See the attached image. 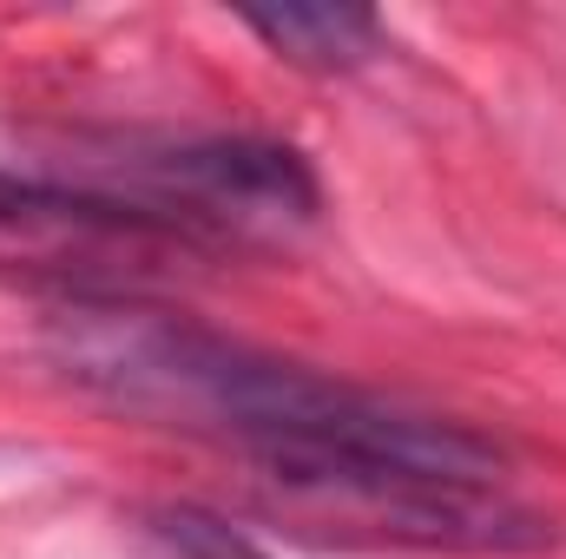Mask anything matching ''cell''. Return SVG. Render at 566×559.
<instances>
[{"mask_svg": "<svg viewBox=\"0 0 566 559\" xmlns=\"http://www.w3.org/2000/svg\"><path fill=\"white\" fill-rule=\"evenodd\" d=\"M244 27L310 73H356L382 53V20L369 7H244Z\"/></svg>", "mask_w": 566, "mask_h": 559, "instance_id": "cell-5", "label": "cell"}, {"mask_svg": "<svg viewBox=\"0 0 566 559\" xmlns=\"http://www.w3.org/2000/svg\"><path fill=\"white\" fill-rule=\"evenodd\" d=\"M198 264H211V251L145 211L0 171V277L73 303H145Z\"/></svg>", "mask_w": 566, "mask_h": 559, "instance_id": "cell-4", "label": "cell"}, {"mask_svg": "<svg viewBox=\"0 0 566 559\" xmlns=\"http://www.w3.org/2000/svg\"><path fill=\"white\" fill-rule=\"evenodd\" d=\"M264 514L343 547H422V553H527L547 540V520L507 487L448 481L416 467L369 461H296L264 467Z\"/></svg>", "mask_w": 566, "mask_h": 559, "instance_id": "cell-3", "label": "cell"}, {"mask_svg": "<svg viewBox=\"0 0 566 559\" xmlns=\"http://www.w3.org/2000/svg\"><path fill=\"white\" fill-rule=\"evenodd\" d=\"M0 171L86 191L145 211L211 257L244 244H283L316 224V171L277 139H145V133H13L0 139Z\"/></svg>", "mask_w": 566, "mask_h": 559, "instance_id": "cell-2", "label": "cell"}, {"mask_svg": "<svg viewBox=\"0 0 566 559\" xmlns=\"http://www.w3.org/2000/svg\"><path fill=\"white\" fill-rule=\"evenodd\" d=\"M46 349L99 402L158 428L231 441L251 454L258 474L296 461H369L488 487H501L507 474V454L468 421L402 409L389 395L264 356L151 303H66Z\"/></svg>", "mask_w": 566, "mask_h": 559, "instance_id": "cell-1", "label": "cell"}, {"mask_svg": "<svg viewBox=\"0 0 566 559\" xmlns=\"http://www.w3.org/2000/svg\"><path fill=\"white\" fill-rule=\"evenodd\" d=\"M158 540L178 559H271V553H258L238 527H224L218 514H205V507H165L158 514Z\"/></svg>", "mask_w": 566, "mask_h": 559, "instance_id": "cell-6", "label": "cell"}]
</instances>
